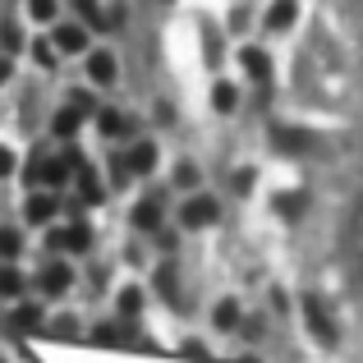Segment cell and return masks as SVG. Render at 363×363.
I'll list each match as a JSON object with an SVG mask.
<instances>
[{
  "label": "cell",
  "instance_id": "8992f818",
  "mask_svg": "<svg viewBox=\"0 0 363 363\" xmlns=\"http://www.w3.org/2000/svg\"><path fill=\"white\" fill-rule=\"evenodd\" d=\"M88 74H92V83H116V79H120V65H116V55H106V51L88 55Z\"/></svg>",
  "mask_w": 363,
  "mask_h": 363
},
{
  "label": "cell",
  "instance_id": "7402d4cb",
  "mask_svg": "<svg viewBox=\"0 0 363 363\" xmlns=\"http://www.w3.org/2000/svg\"><path fill=\"white\" fill-rule=\"evenodd\" d=\"M79 5V14H83V23L88 28H101V14H97V0H74Z\"/></svg>",
  "mask_w": 363,
  "mask_h": 363
},
{
  "label": "cell",
  "instance_id": "30bf717a",
  "mask_svg": "<svg viewBox=\"0 0 363 363\" xmlns=\"http://www.w3.org/2000/svg\"><path fill=\"white\" fill-rule=\"evenodd\" d=\"M42 322H46L42 303H23V308L14 313V327H18V331H42Z\"/></svg>",
  "mask_w": 363,
  "mask_h": 363
},
{
  "label": "cell",
  "instance_id": "44dd1931",
  "mask_svg": "<svg viewBox=\"0 0 363 363\" xmlns=\"http://www.w3.org/2000/svg\"><path fill=\"white\" fill-rule=\"evenodd\" d=\"M28 14L42 18V23H51L55 18V0H28Z\"/></svg>",
  "mask_w": 363,
  "mask_h": 363
},
{
  "label": "cell",
  "instance_id": "484cf974",
  "mask_svg": "<svg viewBox=\"0 0 363 363\" xmlns=\"http://www.w3.org/2000/svg\"><path fill=\"white\" fill-rule=\"evenodd\" d=\"M33 55H37V65H46V69L55 65V46H46V42H37V46H33Z\"/></svg>",
  "mask_w": 363,
  "mask_h": 363
},
{
  "label": "cell",
  "instance_id": "cb8c5ba5",
  "mask_svg": "<svg viewBox=\"0 0 363 363\" xmlns=\"http://www.w3.org/2000/svg\"><path fill=\"white\" fill-rule=\"evenodd\" d=\"M97 340H101V345H120V340H124V331L116 327V322H106V327H97Z\"/></svg>",
  "mask_w": 363,
  "mask_h": 363
},
{
  "label": "cell",
  "instance_id": "603a6c76",
  "mask_svg": "<svg viewBox=\"0 0 363 363\" xmlns=\"http://www.w3.org/2000/svg\"><path fill=\"white\" fill-rule=\"evenodd\" d=\"M138 308H143V294H138V290H124V294H120V313H124V318H133Z\"/></svg>",
  "mask_w": 363,
  "mask_h": 363
},
{
  "label": "cell",
  "instance_id": "83f0119b",
  "mask_svg": "<svg viewBox=\"0 0 363 363\" xmlns=\"http://www.w3.org/2000/svg\"><path fill=\"white\" fill-rule=\"evenodd\" d=\"M9 170H14V152H9V147H0V179H5Z\"/></svg>",
  "mask_w": 363,
  "mask_h": 363
},
{
  "label": "cell",
  "instance_id": "ac0fdd59",
  "mask_svg": "<svg viewBox=\"0 0 363 363\" xmlns=\"http://www.w3.org/2000/svg\"><path fill=\"white\" fill-rule=\"evenodd\" d=\"M276 143H281L285 152H303V147H308V138H303V133H294V129H276Z\"/></svg>",
  "mask_w": 363,
  "mask_h": 363
},
{
  "label": "cell",
  "instance_id": "6da1fadb",
  "mask_svg": "<svg viewBox=\"0 0 363 363\" xmlns=\"http://www.w3.org/2000/svg\"><path fill=\"white\" fill-rule=\"evenodd\" d=\"M303 318H308V331L322 340V345H336V327H331V313H327V303H322L318 294H308V299H303Z\"/></svg>",
  "mask_w": 363,
  "mask_h": 363
},
{
  "label": "cell",
  "instance_id": "5b68a950",
  "mask_svg": "<svg viewBox=\"0 0 363 363\" xmlns=\"http://www.w3.org/2000/svg\"><path fill=\"white\" fill-rule=\"evenodd\" d=\"M294 18H299V5H294V0H276V5L267 9V33H285Z\"/></svg>",
  "mask_w": 363,
  "mask_h": 363
},
{
  "label": "cell",
  "instance_id": "9c48e42d",
  "mask_svg": "<svg viewBox=\"0 0 363 363\" xmlns=\"http://www.w3.org/2000/svg\"><path fill=\"white\" fill-rule=\"evenodd\" d=\"M157 221H161L157 198H143V203L133 207V225H138V230H157Z\"/></svg>",
  "mask_w": 363,
  "mask_h": 363
},
{
  "label": "cell",
  "instance_id": "7a4b0ae2",
  "mask_svg": "<svg viewBox=\"0 0 363 363\" xmlns=\"http://www.w3.org/2000/svg\"><path fill=\"white\" fill-rule=\"evenodd\" d=\"M37 285H42L46 294H65V290L74 285V272H69L65 262H46L42 272H37Z\"/></svg>",
  "mask_w": 363,
  "mask_h": 363
},
{
  "label": "cell",
  "instance_id": "4fadbf2b",
  "mask_svg": "<svg viewBox=\"0 0 363 363\" xmlns=\"http://www.w3.org/2000/svg\"><path fill=\"white\" fill-rule=\"evenodd\" d=\"M79 189H83V203H101V184H97V175H92L83 161H79Z\"/></svg>",
  "mask_w": 363,
  "mask_h": 363
},
{
  "label": "cell",
  "instance_id": "3957f363",
  "mask_svg": "<svg viewBox=\"0 0 363 363\" xmlns=\"http://www.w3.org/2000/svg\"><path fill=\"white\" fill-rule=\"evenodd\" d=\"M179 221H184L189 230H203V225H212V221H216V203H212V198H194V203H184Z\"/></svg>",
  "mask_w": 363,
  "mask_h": 363
},
{
  "label": "cell",
  "instance_id": "4316f807",
  "mask_svg": "<svg viewBox=\"0 0 363 363\" xmlns=\"http://www.w3.org/2000/svg\"><path fill=\"white\" fill-rule=\"evenodd\" d=\"M175 184L194 189V184H198V170H194V166H179V170H175Z\"/></svg>",
  "mask_w": 363,
  "mask_h": 363
},
{
  "label": "cell",
  "instance_id": "7c38bea8",
  "mask_svg": "<svg viewBox=\"0 0 363 363\" xmlns=\"http://www.w3.org/2000/svg\"><path fill=\"white\" fill-rule=\"evenodd\" d=\"M51 216H55V198H28V221L33 225L51 221Z\"/></svg>",
  "mask_w": 363,
  "mask_h": 363
},
{
  "label": "cell",
  "instance_id": "52a82bcc",
  "mask_svg": "<svg viewBox=\"0 0 363 363\" xmlns=\"http://www.w3.org/2000/svg\"><path fill=\"white\" fill-rule=\"evenodd\" d=\"M88 244H92V230H88V225H69L65 235H51V248H74V253H83Z\"/></svg>",
  "mask_w": 363,
  "mask_h": 363
},
{
  "label": "cell",
  "instance_id": "8fae6325",
  "mask_svg": "<svg viewBox=\"0 0 363 363\" xmlns=\"http://www.w3.org/2000/svg\"><path fill=\"white\" fill-rule=\"evenodd\" d=\"M79 124H83V116H79L74 106H65L60 116H55V124H51V129L60 133V138H74V133H79Z\"/></svg>",
  "mask_w": 363,
  "mask_h": 363
},
{
  "label": "cell",
  "instance_id": "d6986e66",
  "mask_svg": "<svg viewBox=\"0 0 363 363\" xmlns=\"http://www.w3.org/2000/svg\"><path fill=\"white\" fill-rule=\"evenodd\" d=\"M212 101H216V111H225V116H230V111H235V88H230V83H216Z\"/></svg>",
  "mask_w": 363,
  "mask_h": 363
},
{
  "label": "cell",
  "instance_id": "277c9868",
  "mask_svg": "<svg viewBox=\"0 0 363 363\" xmlns=\"http://www.w3.org/2000/svg\"><path fill=\"white\" fill-rule=\"evenodd\" d=\"M55 51H88V23H60L55 28Z\"/></svg>",
  "mask_w": 363,
  "mask_h": 363
},
{
  "label": "cell",
  "instance_id": "e0dca14e",
  "mask_svg": "<svg viewBox=\"0 0 363 363\" xmlns=\"http://www.w3.org/2000/svg\"><path fill=\"white\" fill-rule=\"evenodd\" d=\"M276 212H281V216H290V221H294V216L303 212V194H281V198H276Z\"/></svg>",
  "mask_w": 363,
  "mask_h": 363
},
{
  "label": "cell",
  "instance_id": "9a60e30c",
  "mask_svg": "<svg viewBox=\"0 0 363 363\" xmlns=\"http://www.w3.org/2000/svg\"><path fill=\"white\" fill-rule=\"evenodd\" d=\"M18 290H23V276H18L14 267H5V272H0V299H14Z\"/></svg>",
  "mask_w": 363,
  "mask_h": 363
},
{
  "label": "cell",
  "instance_id": "ba28073f",
  "mask_svg": "<svg viewBox=\"0 0 363 363\" xmlns=\"http://www.w3.org/2000/svg\"><path fill=\"white\" fill-rule=\"evenodd\" d=\"M152 166H157V147H152V143H133L129 147V170L133 175H147Z\"/></svg>",
  "mask_w": 363,
  "mask_h": 363
},
{
  "label": "cell",
  "instance_id": "5bb4252c",
  "mask_svg": "<svg viewBox=\"0 0 363 363\" xmlns=\"http://www.w3.org/2000/svg\"><path fill=\"white\" fill-rule=\"evenodd\" d=\"M240 60H244V69L253 74V79H267V55L257 51V46H244V55H240Z\"/></svg>",
  "mask_w": 363,
  "mask_h": 363
},
{
  "label": "cell",
  "instance_id": "d4e9b609",
  "mask_svg": "<svg viewBox=\"0 0 363 363\" xmlns=\"http://www.w3.org/2000/svg\"><path fill=\"white\" fill-rule=\"evenodd\" d=\"M124 129V116H116V111H101V133H120Z\"/></svg>",
  "mask_w": 363,
  "mask_h": 363
},
{
  "label": "cell",
  "instance_id": "ffe728a7",
  "mask_svg": "<svg viewBox=\"0 0 363 363\" xmlns=\"http://www.w3.org/2000/svg\"><path fill=\"white\" fill-rule=\"evenodd\" d=\"M18 248H23L18 230H0V257H18Z\"/></svg>",
  "mask_w": 363,
  "mask_h": 363
},
{
  "label": "cell",
  "instance_id": "2e32d148",
  "mask_svg": "<svg viewBox=\"0 0 363 363\" xmlns=\"http://www.w3.org/2000/svg\"><path fill=\"white\" fill-rule=\"evenodd\" d=\"M235 322H240V303H230V299L216 303V327H221V331H235Z\"/></svg>",
  "mask_w": 363,
  "mask_h": 363
}]
</instances>
